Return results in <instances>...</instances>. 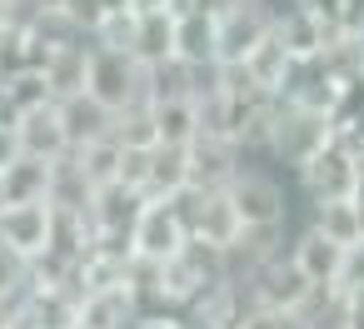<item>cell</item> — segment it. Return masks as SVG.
Returning a JSON list of instances; mask_svg holds the SVG:
<instances>
[{
	"label": "cell",
	"mask_w": 364,
	"mask_h": 329,
	"mask_svg": "<svg viewBox=\"0 0 364 329\" xmlns=\"http://www.w3.org/2000/svg\"><path fill=\"white\" fill-rule=\"evenodd\" d=\"M130 16H155V11H180L175 0H125Z\"/></svg>",
	"instance_id": "4dcf8cb0"
},
{
	"label": "cell",
	"mask_w": 364,
	"mask_h": 329,
	"mask_svg": "<svg viewBox=\"0 0 364 329\" xmlns=\"http://www.w3.org/2000/svg\"><path fill=\"white\" fill-rule=\"evenodd\" d=\"M344 329H364V309H349V324Z\"/></svg>",
	"instance_id": "836d02e7"
},
{
	"label": "cell",
	"mask_w": 364,
	"mask_h": 329,
	"mask_svg": "<svg viewBox=\"0 0 364 329\" xmlns=\"http://www.w3.org/2000/svg\"><path fill=\"white\" fill-rule=\"evenodd\" d=\"M0 210H6V190H0Z\"/></svg>",
	"instance_id": "d590c367"
},
{
	"label": "cell",
	"mask_w": 364,
	"mask_h": 329,
	"mask_svg": "<svg viewBox=\"0 0 364 329\" xmlns=\"http://www.w3.org/2000/svg\"><path fill=\"white\" fill-rule=\"evenodd\" d=\"M289 65H294L289 45L279 41V31H269V36H264V41L250 50V60H245L240 70L250 75V85H255V90H269V95H279V85H284Z\"/></svg>",
	"instance_id": "d6986e66"
},
{
	"label": "cell",
	"mask_w": 364,
	"mask_h": 329,
	"mask_svg": "<svg viewBox=\"0 0 364 329\" xmlns=\"http://www.w3.org/2000/svg\"><path fill=\"white\" fill-rule=\"evenodd\" d=\"M190 180V145H150V180H145V195L150 200H170L180 195Z\"/></svg>",
	"instance_id": "ac0fdd59"
},
{
	"label": "cell",
	"mask_w": 364,
	"mask_h": 329,
	"mask_svg": "<svg viewBox=\"0 0 364 329\" xmlns=\"http://www.w3.org/2000/svg\"><path fill=\"white\" fill-rule=\"evenodd\" d=\"M145 205H150V195H145V190H135V185H125V180H110V185H100V190H95L90 225H95V230H125V234H130Z\"/></svg>",
	"instance_id": "5bb4252c"
},
{
	"label": "cell",
	"mask_w": 364,
	"mask_h": 329,
	"mask_svg": "<svg viewBox=\"0 0 364 329\" xmlns=\"http://www.w3.org/2000/svg\"><path fill=\"white\" fill-rule=\"evenodd\" d=\"M90 95L105 100L110 110H125L135 100H150L145 95V65L130 55V50H110L100 45L90 55Z\"/></svg>",
	"instance_id": "3957f363"
},
{
	"label": "cell",
	"mask_w": 364,
	"mask_h": 329,
	"mask_svg": "<svg viewBox=\"0 0 364 329\" xmlns=\"http://www.w3.org/2000/svg\"><path fill=\"white\" fill-rule=\"evenodd\" d=\"M304 225L324 230V234H329V239H339V244H359V239H364V225H359V200H354V195H349V200H314Z\"/></svg>",
	"instance_id": "44dd1931"
},
{
	"label": "cell",
	"mask_w": 364,
	"mask_h": 329,
	"mask_svg": "<svg viewBox=\"0 0 364 329\" xmlns=\"http://www.w3.org/2000/svg\"><path fill=\"white\" fill-rule=\"evenodd\" d=\"M274 31L269 11L259 6V0H240L235 11L220 16V65H245L250 50Z\"/></svg>",
	"instance_id": "ba28073f"
},
{
	"label": "cell",
	"mask_w": 364,
	"mask_h": 329,
	"mask_svg": "<svg viewBox=\"0 0 364 329\" xmlns=\"http://www.w3.org/2000/svg\"><path fill=\"white\" fill-rule=\"evenodd\" d=\"M294 185L304 190V200H349L359 185V155H349L344 145H329L324 155H314L304 170H294Z\"/></svg>",
	"instance_id": "277c9868"
},
{
	"label": "cell",
	"mask_w": 364,
	"mask_h": 329,
	"mask_svg": "<svg viewBox=\"0 0 364 329\" xmlns=\"http://www.w3.org/2000/svg\"><path fill=\"white\" fill-rule=\"evenodd\" d=\"M110 140H120L125 150H150V145H160L155 100H135V105L115 110V130H110Z\"/></svg>",
	"instance_id": "7402d4cb"
},
{
	"label": "cell",
	"mask_w": 364,
	"mask_h": 329,
	"mask_svg": "<svg viewBox=\"0 0 364 329\" xmlns=\"http://www.w3.org/2000/svg\"><path fill=\"white\" fill-rule=\"evenodd\" d=\"M354 195L364 200V155H359V185H354Z\"/></svg>",
	"instance_id": "e575fe53"
},
{
	"label": "cell",
	"mask_w": 364,
	"mask_h": 329,
	"mask_svg": "<svg viewBox=\"0 0 364 329\" xmlns=\"http://www.w3.org/2000/svg\"><path fill=\"white\" fill-rule=\"evenodd\" d=\"M50 165L41 155H21L16 165L0 170V190H6V205H41L50 200Z\"/></svg>",
	"instance_id": "2e32d148"
},
{
	"label": "cell",
	"mask_w": 364,
	"mask_h": 329,
	"mask_svg": "<svg viewBox=\"0 0 364 329\" xmlns=\"http://www.w3.org/2000/svg\"><path fill=\"white\" fill-rule=\"evenodd\" d=\"M11 319H16V309H11L6 299H0V329H11Z\"/></svg>",
	"instance_id": "d6a6232c"
},
{
	"label": "cell",
	"mask_w": 364,
	"mask_h": 329,
	"mask_svg": "<svg viewBox=\"0 0 364 329\" xmlns=\"http://www.w3.org/2000/svg\"><path fill=\"white\" fill-rule=\"evenodd\" d=\"M339 289H344V294H359V289H364V239L344 249V269H339Z\"/></svg>",
	"instance_id": "83f0119b"
},
{
	"label": "cell",
	"mask_w": 364,
	"mask_h": 329,
	"mask_svg": "<svg viewBox=\"0 0 364 329\" xmlns=\"http://www.w3.org/2000/svg\"><path fill=\"white\" fill-rule=\"evenodd\" d=\"M235 329H240V324H235Z\"/></svg>",
	"instance_id": "8d00e7d4"
},
{
	"label": "cell",
	"mask_w": 364,
	"mask_h": 329,
	"mask_svg": "<svg viewBox=\"0 0 364 329\" xmlns=\"http://www.w3.org/2000/svg\"><path fill=\"white\" fill-rule=\"evenodd\" d=\"M240 329H309V324H304L299 314H289V309H264V304H255Z\"/></svg>",
	"instance_id": "4316f807"
},
{
	"label": "cell",
	"mask_w": 364,
	"mask_h": 329,
	"mask_svg": "<svg viewBox=\"0 0 364 329\" xmlns=\"http://www.w3.org/2000/svg\"><path fill=\"white\" fill-rule=\"evenodd\" d=\"M120 180L135 185V190H145V180H150V150H125V170H120Z\"/></svg>",
	"instance_id": "f1b7e54d"
},
{
	"label": "cell",
	"mask_w": 364,
	"mask_h": 329,
	"mask_svg": "<svg viewBox=\"0 0 364 329\" xmlns=\"http://www.w3.org/2000/svg\"><path fill=\"white\" fill-rule=\"evenodd\" d=\"M334 145V115L324 110H304V105H284L279 120H274V145H269V160L289 165V170H304L314 155H324Z\"/></svg>",
	"instance_id": "7a4b0ae2"
},
{
	"label": "cell",
	"mask_w": 364,
	"mask_h": 329,
	"mask_svg": "<svg viewBox=\"0 0 364 329\" xmlns=\"http://www.w3.org/2000/svg\"><path fill=\"white\" fill-rule=\"evenodd\" d=\"M274 31H279V41L289 45V55H319V50H324V41H329V26H324L309 6L289 11Z\"/></svg>",
	"instance_id": "603a6c76"
},
{
	"label": "cell",
	"mask_w": 364,
	"mask_h": 329,
	"mask_svg": "<svg viewBox=\"0 0 364 329\" xmlns=\"http://www.w3.org/2000/svg\"><path fill=\"white\" fill-rule=\"evenodd\" d=\"M130 319H140V309H135V299H130L125 284H115V289H90V294L80 299V329H125Z\"/></svg>",
	"instance_id": "ffe728a7"
},
{
	"label": "cell",
	"mask_w": 364,
	"mask_h": 329,
	"mask_svg": "<svg viewBox=\"0 0 364 329\" xmlns=\"http://www.w3.org/2000/svg\"><path fill=\"white\" fill-rule=\"evenodd\" d=\"M175 60L185 65H215L220 60V16L200 6H180L175 21Z\"/></svg>",
	"instance_id": "30bf717a"
},
{
	"label": "cell",
	"mask_w": 364,
	"mask_h": 329,
	"mask_svg": "<svg viewBox=\"0 0 364 329\" xmlns=\"http://www.w3.org/2000/svg\"><path fill=\"white\" fill-rule=\"evenodd\" d=\"M155 125H160L165 145H190L200 135V110H195V100H165V105H155Z\"/></svg>",
	"instance_id": "cb8c5ba5"
},
{
	"label": "cell",
	"mask_w": 364,
	"mask_h": 329,
	"mask_svg": "<svg viewBox=\"0 0 364 329\" xmlns=\"http://www.w3.org/2000/svg\"><path fill=\"white\" fill-rule=\"evenodd\" d=\"M344 249H349V244L329 239V234H324V230H314V225H299V230H294V239H289L294 264H299V269H304L314 284H339Z\"/></svg>",
	"instance_id": "8fae6325"
},
{
	"label": "cell",
	"mask_w": 364,
	"mask_h": 329,
	"mask_svg": "<svg viewBox=\"0 0 364 329\" xmlns=\"http://www.w3.org/2000/svg\"><path fill=\"white\" fill-rule=\"evenodd\" d=\"M95 180L85 175V165H80V155L75 150H65L55 165H50V205L55 210H75V215H90V205H95Z\"/></svg>",
	"instance_id": "9a60e30c"
},
{
	"label": "cell",
	"mask_w": 364,
	"mask_h": 329,
	"mask_svg": "<svg viewBox=\"0 0 364 329\" xmlns=\"http://www.w3.org/2000/svg\"><path fill=\"white\" fill-rule=\"evenodd\" d=\"M80 155V165H85V175L95 180V185H110V180H120V170H125V145L120 140H100V145H85V150H75Z\"/></svg>",
	"instance_id": "d4e9b609"
},
{
	"label": "cell",
	"mask_w": 364,
	"mask_h": 329,
	"mask_svg": "<svg viewBox=\"0 0 364 329\" xmlns=\"http://www.w3.org/2000/svg\"><path fill=\"white\" fill-rule=\"evenodd\" d=\"M16 135H21V150H26V155H41V160H60V155L70 150L60 100H46V105L26 110V115L16 120Z\"/></svg>",
	"instance_id": "7c38bea8"
},
{
	"label": "cell",
	"mask_w": 364,
	"mask_h": 329,
	"mask_svg": "<svg viewBox=\"0 0 364 329\" xmlns=\"http://www.w3.org/2000/svg\"><path fill=\"white\" fill-rule=\"evenodd\" d=\"M60 115H65V140H70V150L100 145V140H110V130H115V110H110L105 100H95L90 90L60 100Z\"/></svg>",
	"instance_id": "4fadbf2b"
},
{
	"label": "cell",
	"mask_w": 364,
	"mask_h": 329,
	"mask_svg": "<svg viewBox=\"0 0 364 329\" xmlns=\"http://www.w3.org/2000/svg\"><path fill=\"white\" fill-rule=\"evenodd\" d=\"M26 150H21V135H16V125H0V170L6 165H16Z\"/></svg>",
	"instance_id": "f546056e"
},
{
	"label": "cell",
	"mask_w": 364,
	"mask_h": 329,
	"mask_svg": "<svg viewBox=\"0 0 364 329\" xmlns=\"http://www.w3.org/2000/svg\"><path fill=\"white\" fill-rule=\"evenodd\" d=\"M145 329H190V324H185L175 309H165V314H150V319H145Z\"/></svg>",
	"instance_id": "1f68e13d"
},
{
	"label": "cell",
	"mask_w": 364,
	"mask_h": 329,
	"mask_svg": "<svg viewBox=\"0 0 364 329\" xmlns=\"http://www.w3.org/2000/svg\"><path fill=\"white\" fill-rule=\"evenodd\" d=\"M225 190H230V200L240 205L245 230H259V225H289V190H284V180H279L259 155H245L240 175H235Z\"/></svg>",
	"instance_id": "6da1fadb"
},
{
	"label": "cell",
	"mask_w": 364,
	"mask_h": 329,
	"mask_svg": "<svg viewBox=\"0 0 364 329\" xmlns=\"http://www.w3.org/2000/svg\"><path fill=\"white\" fill-rule=\"evenodd\" d=\"M26 284H36V264L21 249H11L6 239H0V299L16 294V289H26Z\"/></svg>",
	"instance_id": "484cf974"
},
{
	"label": "cell",
	"mask_w": 364,
	"mask_h": 329,
	"mask_svg": "<svg viewBox=\"0 0 364 329\" xmlns=\"http://www.w3.org/2000/svg\"><path fill=\"white\" fill-rule=\"evenodd\" d=\"M50 225H55V205H6L0 210V239L11 249H21L26 259H41L50 249Z\"/></svg>",
	"instance_id": "9c48e42d"
},
{
	"label": "cell",
	"mask_w": 364,
	"mask_h": 329,
	"mask_svg": "<svg viewBox=\"0 0 364 329\" xmlns=\"http://www.w3.org/2000/svg\"><path fill=\"white\" fill-rule=\"evenodd\" d=\"M175 21H180V11L135 16V41H130V55H135L140 65H165V60H175Z\"/></svg>",
	"instance_id": "e0dca14e"
},
{
	"label": "cell",
	"mask_w": 364,
	"mask_h": 329,
	"mask_svg": "<svg viewBox=\"0 0 364 329\" xmlns=\"http://www.w3.org/2000/svg\"><path fill=\"white\" fill-rule=\"evenodd\" d=\"M309 289H314V279L294 264V254H289V249H284L279 259H269V264L250 279L255 304H264V309H289V314H299V304L309 299Z\"/></svg>",
	"instance_id": "52a82bcc"
},
{
	"label": "cell",
	"mask_w": 364,
	"mask_h": 329,
	"mask_svg": "<svg viewBox=\"0 0 364 329\" xmlns=\"http://www.w3.org/2000/svg\"><path fill=\"white\" fill-rule=\"evenodd\" d=\"M130 239H135V254L165 264V259H175V254L190 244V230H185V220H180V210H175L170 200H150V205L140 210Z\"/></svg>",
	"instance_id": "5b68a950"
},
{
	"label": "cell",
	"mask_w": 364,
	"mask_h": 329,
	"mask_svg": "<svg viewBox=\"0 0 364 329\" xmlns=\"http://www.w3.org/2000/svg\"><path fill=\"white\" fill-rule=\"evenodd\" d=\"M240 165H245V150H240L235 135H210V130H200V135L190 140V180H195L200 190H225V185L240 175Z\"/></svg>",
	"instance_id": "8992f818"
}]
</instances>
